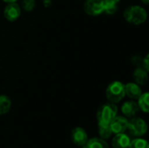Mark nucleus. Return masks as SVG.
Wrapping results in <instances>:
<instances>
[{
  "label": "nucleus",
  "mask_w": 149,
  "mask_h": 148,
  "mask_svg": "<svg viewBox=\"0 0 149 148\" xmlns=\"http://www.w3.org/2000/svg\"><path fill=\"white\" fill-rule=\"evenodd\" d=\"M140 108H139V106L136 102L131 100V101H127L125 102L122 106H121V112L122 113L127 117V118H133L134 117L138 112H139Z\"/></svg>",
  "instance_id": "obj_9"
},
{
  "label": "nucleus",
  "mask_w": 149,
  "mask_h": 148,
  "mask_svg": "<svg viewBox=\"0 0 149 148\" xmlns=\"http://www.w3.org/2000/svg\"><path fill=\"white\" fill-rule=\"evenodd\" d=\"M99 134L101 139L107 140L111 137L113 134V132L111 130L110 125H103V124H99Z\"/></svg>",
  "instance_id": "obj_16"
},
{
  "label": "nucleus",
  "mask_w": 149,
  "mask_h": 148,
  "mask_svg": "<svg viewBox=\"0 0 149 148\" xmlns=\"http://www.w3.org/2000/svg\"><path fill=\"white\" fill-rule=\"evenodd\" d=\"M20 15H21V8L19 4H17L16 2L9 3L7 6L4 8L3 16L10 22L16 21L20 17Z\"/></svg>",
  "instance_id": "obj_6"
},
{
  "label": "nucleus",
  "mask_w": 149,
  "mask_h": 148,
  "mask_svg": "<svg viewBox=\"0 0 149 148\" xmlns=\"http://www.w3.org/2000/svg\"><path fill=\"white\" fill-rule=\"evenodd\" d=\"M124 17L127 22L132 24H141L148 18L147 10L140 5H131L124 10Z\"/></svg>",
  "instance_id": "obj_1"
},
{
  "label": "nucleus",
  "mask_w": 149,
  "mask_h": 148,
  "mask_svg": "<svg viewBox=\"0 0 149 148\" xmlns=\"http://www.w3.org/2000/svg\"><path fill=\"white\" fill-rule=\"evenodd\" d=\"M149 94L148 92H144L142 93L140 98L138 99V106L139 108L144 112V113H148L149 112Z\"/></svg>",
  "instance_id": "obj_15"
},
{
  "label": "nucleus",
  "mask_w": 149,
  "mask_h": 148,
  "mask_svg": "<svg viewBox=\"0 0 149 148\" xmlns=\"http://www.w3.org/2000/svg\"><path fill=\"white\" fill-rule=\"evenodd\" d=\"M106 96L111 103H119L126 96L125 85L120 81L112 82L107 88Z\"/></svg>",
  "instance_id": "obj_3"
},
{
  "label": "nucleus",
  "mask_w": 149,
  "mask_h": 148,
  "mask_svg": "<svg viewBox=\"0 0 149 148\" xmlns=\"http://www.w3.org/2000/svg\"><path fill=\"white\" fill-rule=\"evenodd\" d=\"M72 139L74 144H76L77 146L84 147L88 140V135L85 129L81 127H76L72 132Z\"/></svg>",
  "instance_id": "obj_8"
},
{
  "label": "nucleus",
  "mask_w": 149,
  "mask_h": 148,
  "mask_svg": "<svg viewBox=\"0 0 149 148\" xmlns=\"http://www.w3.org/2000/svg\"><path fill=\"white\" fill-rule=\"evenodd\" d=\"M44 4L46 7H49L52 4V0H44Z\"/></svg>",
  "instance_id": "obj_22"
},
{
  "label": "nucleus",
  "mask_w": 149,
  "mask_h": 148,
  "mask_svg": "<svg viewBox=\"0 0 149 148\" xmlns=\"http://www.w3.org/2000/svg\"><path fill=\"white\" fill-rule=\"evenodd\" d=\"M113 133H122L127 130L128 120L122 116H116L109 124Z\"/></svg>",
  "instance_id": "obj_7"
},
{
  "label": "nucleus",
  "mask_w": 149,
  "mask_h": 148,
  "mask_svg": "<svg viewBox=\"0 0 149 148\" xmlns=\"http://www.w3.org/2000/svg\"><path fill=\"white\" fill-rule=\"evenodd\" d=\"M84 10L89 16H98L104 12L103 0H86Z\"/></svg>",
  "instance_id": "obj_5"
},
{
  "label": "nucleus",
  "mask_w": 149,
  "mask_h": 148,
  "mask_svg": "<svg viewBox=\"0 0 149 148\" xmlns=\"http://www.w3.org/2000/svg\"><path fill=\"white\" fill-rule=\"evenodd\" d=\"M113 147L114 148H128L131 143V140L128 135L122 133H117L113 139Z\"/></svg>",
  "instance_id": "obj_11"
},
{
  "label": "nucleus",
  "mask_w": 149,
  "mask_h": 148,
  "mask_svg": "<svg viewBox=\"0 0 149 148\" xmlns=\"http://www.w3.org/2000/svg\"><path fill=\"white\" fill-rule=\"evenodd\" d=\"M125 93L132 99H138L142 94V90L138 84L132 82L125 85Z\"/></svg>",
  "instance_id": "obj_10"
},
{
  "label": "nucleus",
  "mask_w": 149,
  "mask_h": 148,
  "mask_svg": "<svg viewBox=\"0 0 149 148\" xmlns=\"http://www.w3.org/2000/svg\"><path fill=\"white\" fill-rule=\"evenodd\" d=\"M3 1H4L5 3H13V2H16L17 0H3Z\"/></svg>",
  "instance_id": "obj_23"
},
{
  "label": "nucleus",
  "mask_w": 149,
  "mask_h": 148,
  "mask_svg": "<svg viewBox=\"0 0 149 148\" xmlns=\"http://www.w3.org/2000/svg\"><path fill=\"white\" fill-rule=\"evenodd\" d=\"M118 108L113 103H106L102 105L97 113V119L99 124L109 125L112 120L117 116Z\"/></svg>",
  "instance_id": "obj_2"
},
{
  "label": "nucleus",
  "mask_w": 149,
  "mask_h": 148,
  "mask_svg": "<svg viewBox=\"0 0 149 148\" xmlns=\"http://www.w3.org/2000/svg\"><path fill=\"white\" fill-rule=\"evenodd\" d=\"M11 107V100L8 96L0 95V115L7 113Z\"/></svg>",
  "instance_id": "obj_14"
},
{
  "label": "nucleus",
  "mask_w": 149,
  "mask_h": 148,
  "mask_svg": "<svg viewBox=\"0 0 149 148\" xmlns=\"http://www.w3.org/2000/svg\"><path fill=\"white\" fill-rule=\"evenodd\" d=\"M148 55H147L145 57V58H143V64H142V68L145 69L147 72H148L149 70V61H148Z\"/></svg>",
  "instance_id": "obj_20"
},
{
  "label": "nucleus",
  "mask_w": 149,
  "mask_h": 148,
  "mask_svg": "<svg viewBox=\"0 0 149 148\" xmlns=\"http://www.w3.org/2000/svg\"><path fill=\"white\" fill-rule=\"evenodd\" d=\"M105 4H117L119 3L120 0H103Z\"/></svg>",
  "instance_id": "obj_21"
},
{
  "label": "nucleus",
  "mask_w": 149,
  "mask_h": 148,
  "mask_svg": "<svg viewBox=\"0 0 149 148\" xmlns=\"http://www.w3.org/2000/svg\"><path fill=\"white\" fill-rule=\"evenodd\" d=\"M141 2H142V3H144L145 4H148V3L149 0H141Z\"/></svg>",
  "instance_id": "obj_24"
},
{
  "label": "nucleus",
  "mask_w": 149,
  "mask_h": 148,
  "mask_svg": "<svg viewBox=\"0 0 149 148\" xmlns=\"http://www.w3.org/2000/svg\"><path fill=\"white\" fill-rule=\"evenodd\" d=\"M127 129L133 135L140 137L147 133L148 126L144 120L141 118H134L130 121H128Z\"/></svg>",
  "instance_id": "obj_4"
},
{
  "label": "nucleus",
  "mask_w": 149,
  "mask_h": 148,
  "mask_svg": "<svg viewBox=\"0 0 149 148\" xmlns=\"http://www.w3.org/2000/svg\"><path fill=\"white\" fill-rule=\"evenodd\" d=\"M128 148H149V145L146 140L135 139L134 140H131Z\"/></svg>",
  "instance_id": "obj_17"
},
{
  "label": "nucleus",
  "mask_w": 149,
  "mask_h": 148,
  "mask_svg": "<svg viewBox=\"0 0 149 148\" xmlns=\"http://www.w3.org/2000/svg\"><path fill=\"white\" fill-rule=\"evenodd\" d=\"M133 77H134L135 83L138 84L139 85H146L148 80V72L142 67H137L133 73Z\"/></svg>",
  "instance_id": "obj_12"
},
{
  "label": "nucleus",
  "mask_w": 149,
  "mask_h": 148,
  "mask_svg": "<svg viewBox=\"0 0 149 148\" xmlns=\"http://www.w3.org/2000/svg\"><path fill=\"white\" fill-rule=\"evenodd\" d=\"M36 5L35 0H23L22 2V6L24 10L26 11H31Z\"/></svg>",
  "instance_id": "obj_18"
},
{
  "label": "nucleus",
  "mask_w": 149,
  "mask_h": 148,
  "mask_svg": "<svg viewBox=\"0 0 149 148\" xmlns=\"http://www.w3.org/2000/svg\"><path fill=\"white\" fill-rule=\"evenodd\" d=\"M132 64L137 67H142L143 64V58L141 56H134L132 58Z\"/></svg>",
  "instance_id": "obj_19"
},
{
  "label": "nucleus",
  "mask_w": 149,
  "mask_h": 148,
  "mask_svg": "<svg viewBox=\"0 0 149 148\" xmlns=\"http://www.w3.org/2000/svg\"><path fill=\"white\" fill-rule=\"evenodd\" d=\"M84 148H109L107 143L105 141V140L101 138H93L91 140H88Z\"/></svg>",
  "instance_id": "obj_13"
}]
</instances>
